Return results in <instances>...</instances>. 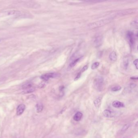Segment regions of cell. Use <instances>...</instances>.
Wrapping results in <instances>:
<instances>
[{"mask_svg":"<svg viewBox=\"0 0 138 138\" xmlns=\"http://www.w3.org/2000/svg\"><path fill=\"white\" fill-rule=\"evenodd\" d=\"M130 126V125L129 124H126L124 125V126H123L122 128L121 129V133H125L128 129Z\"/></svg>","mask_w":138,"mask_h":138,"instance_id":"16","label":"cell"},{"mask_svg":"<svg viewBox=\"0 0 138 138\" xmlns=\"http://www.w3.org/2000/svg\"><path fill=\"white\" fill-rule=\"evenodd\" d=\"M134 64L136 67V69H138V60L137 59H136L134 61Z\"/></svg>","mask_w":138,"mask_h":138,"instance_id":"23","label":"cell"},{"mask_svg":"<svg viewBox=\"0 0 138 138\" xmlns=\"http://www.w3.org/2000/svg\"><path fill=\"white\" fill-rule=\"evenodd\" d=\"M43 105L41 103H39L37 104L36 105V109H37V112L38 113L41 112L43 110Z\"/></svg>","mask_w":138,"mask_h":138,"instance_id":"13","label":"cell"},{"mask_svg":"<svg viewBox=\"0 0 138 138\" xmlns=\"http://www.w3.org/2000/svg\"><path fill=\"white\" fill-rule=\"evenodd\" d=\"M81 72H80L77 75V76L75 77V81H77V80H78V79H79V78H80L81 77Z\"/></svg>","mask_w":138,"mask_h":138,"instance_id":"21","label":"cell"},{"mask_svg":"<svg viewBox=\"0 0 138 138\" xmlns=\"http://www.w3.org/2000/svg\"><path fill=\"white\" fill-rule=\"evenodd\" d=\"M100 63L98 62H95L91 66L92 69V70H95L98 67H99Z\"/></svg>","mask_w":138,"mask_h":138,"instance_id":"19","label":"cell"},{"mask_svg":"<svg viewBox=\"0 0 138 138\" xmlns=\"http://www.w3.org/2000/svg\"><path fill=\"white\" fill-rule=\"evenodd\" d=\"M132 24L133 25V26H136L137 27V25H138V22H137V20H135L132 23Z\"/></svg>","mask_w":138,"mask_h":138,"instance_id":"24","label":"cell"},{"mask_svg":"<svg viewBox=\"0 0 138 138\" xmlns=\"http://www.w3.org/2000/svg\"><path fill=\"white\" fill-rule=\"evenodd\" d=\"M88 69V66H87V65L85 66L84 67L82 68V69L81 71V73L83 72H84V71H86V70H87Z\"/></svg>","mask_w":138,"mask_h":138,"instance_id":"22","label":"cell"},{"mask_svg":"<svg viewBox=\"0 0 138 138\" xmlns=\"http://www.w3.org/2000/svg\"><path fill=\"white\" fill-rule=\"evenodd\" d=\"M127 38L128 39L129 43L131 45H133L135 43V38H134V35L132 32L129 31L127 33Z\"/></svg>","mask_w":138,"mask_h":138,"instance_id":"6","label":"cell"},{"mask_svg":"<svg viewBox=\"0 0 138 138\" xmlns=\"http://www.w3.org/2000/svg\"><path fill=\"white\" fill-rule=\"evenodd\" d=\"M26 106L23 104L19 105L17 108V114L18 115H21L24 111Z\"/></svg>","mask_w":138,"mask_h":138,"instance_id":"7","label":"cell"},{"mask_svg":"<svg viewBox=\"0 0 138 138\" xmlns=\"http://www.w3.org/2000/svg\"><path fill=\"white\" fill-rule=\"evenodd\" d=\"M83 114L80 112H77L73 116V119L76 121H79L82 117Z\"/></svg>","mask_w":138,"mask_h":138,"instance_id":"9","label":"cell"},{"mask_svg":"<svg viewBox=\"0 0 138 138\" xmlns=\"http://www.w3.org/2000/svg\"><path fill=\"white\" fill-rule=\"evenodd\" d=\"M103 82V78L101 76H98L93 81L94 86L97 90L100 91L102 90Z\"/></svg>","mask_w":138,"mask_h":138,"instance_id":"2","label":"cell"},{"mask_svg":"<svg viewBox=\"0 0 138 138\" xmlns=\"http://www.w3.org/2000/svg\"><path fill=\"white\" fill-rule=\"evenodd\" d=\"M135 87V84H131L130 85V88H134Z\"/></svg>","mask_w":138,"mask_h":138,"instance_id":"25","label":"cell"},{"mask_svg":"<svg viewBox=\"0 0 138 138\" xmlns=\"http://www.w3.org/2000/svg\"><path fill=\"white\" fill-rule=\"evenodd\" d=\"M129 63L128 59H127V58L125 59L124 60V66L125 69H128V65H129Z\"/></svg>","mask_w":138,"mask_h":138,"instance_id":"18","label":"cell"},{"mask_svg":"<svg viewBox=\"0 0 138 138\" xmlns=\"http://www.w3.org/2000/svg\"><path fill=\"white\" fill-rule=\"evenodd\" d=\"M103 41V37L102 35H98L93 40V46L96 47H98L101 46Z\"/></svg>","mask_w":138,"mask_h":138,"instance_id":"4","label":"cell"},{"mask_svg":"<svg viewBox=\"0 0 138 138\" xmlns=\"http://www.w3.org/2000/svg\"><path fill=\"white\" fill-rule=\"evenodd\" d=\"M109 58L112 61L115 62L117 59V54L115 51H112L109 55Z\"/></svg>","mask_w":138,"mask_h":138,"instance_id":"11","label":"cell"},{"mask_svg":"<svg viewBox=\"0 0 138 138\" xmlns=\"http://www.w3.org/2000/svg\"><path fill=\"white\" fill-rule=\"evenodd\" d=\"M32 87V84L31 83H27L22 86V88L23 90L31 88Z\"/></svg>","mask_w":138,"mask_h":138,"instance_id":"14","label":"cell"},{"mask_svg":"<svg viewBox=\"0 0 138 138\" xmlns=\"http://www.w3.org/2000/svg\"><path fill=\"white\" fill-rule=\"evenodd\" d=\"M101 97H99L95 99L93 101V103H94L95 106L97 109H98L100 107L101 103Z\"/></svg>","mask_w":138,"mask_h":138,"instance_id":"10","label":"cell"},{"mask_svg":"<svg viewBox=\"0 0 138 138\" xmlns=\"http://www.w3.org/2000/svg\"><path fill=\"white\" fill-rule=\"evenodd\" d=\"M80 58H78L75 59V60H74L73 61H72V62H71V63L69 65L70 67H74L75 65L76 64L79 62Z\"/></svg>","mask_w":138,"mask_h":138,"instance_id":"17","label":"cell"},{"mask_svg":"<svg viewBox=\"0 0 138 138\" xmlns=\"http://www.w3.org/2000/svg\"><path fill=\"white\" fill-rule=\"evenodd\" d=\"M112 20V18H108V19L102 20H99L98 21L94 22L93 23H90L88 25V28L90 29H92L95 28H97L99 27L105 25L107 24L110 22Z\"/></svg>","mask_w":138,"mask_h":138,"instance_id":"1","label":"cell"},{"mask_svg":"<svg viewBox=\"0 0 138 138\" xmlns=\"http://www.w3.org/2000/svg\"><path fill=\"white\" fill-rule=\"evenodd\" d=\"M102 114L105 117H113V113L111 111L109 110H105L102 112Z\"/></svg>","mask_w":138,"mask_h":138,"instance_id":"12","label":"cell"},{"mask_svg":"<svg viewBox=\"0 0 138 138\" xmlns=\"http://www.w3.org/2000/svg\"><path fill=\"white\" fill-rule=\"evenodd\" d=\"M0 41H1V40H0Z\"/></svg>","mask_w":138,"mask_h":138,"instance_id":"27","label":"cell"},{"mask_svg":"<svg viewBox=\"0 0 138 138\" xmlns=\"http://www.w3.org/2000/svg\"><path fill=\"white\" fill-rule=\"evenodd\" d=\"M112 106L115 108H120L124 107V104L117 100H115L112 102Z\"/></svg>","mask_w":138,"mask_h":138,"instance_id":"8","label":"cell"},{"mask_svg":"<svg viewBox=\"0 0 138 138\" xmlns=\"http://www.w3.org/2000/svg\"><path fill=\"white\" fill-rule=\"evenodd\" d=\"M35 88L33 87H32L31 88L23 90V93H30L32 92L35 91Z\"/></svg>","mask_w":138,"mask_h":138,"instance_id":"15","label":"cell"},{"mask_svg":"<svg viewBox=\"0 0 138 138\" xmlns=\"http://www.w3.org/2000/svg\"><path fill=\"white\" fill-rule=\"evenodd\" d=\"M121 89V87H120V86H115L112 88L111 90L112 91L116 92L120 90Z\"/></svg>","mask_w":138,"mask_h":138,"instance_id":"20","label":"cell"},{"mask_svg":"<svg viewBox=\"0 0 138 138\" xmlns=\"http://www.w3.org/2000/svg\"><path fill=\"white\" fill-rule=\"evenodd\" d=\"M57 75V74L56 73L50 72V73H48L45 74L44 75H42L41 77V78L44 81H47L51 78H54L55 77H56Z\"/></svg>","mask_w":138,"mask_h":138,"instance_id":"5","label":"cell"},{"mask_svg":"<svg viewBox=\"0 0 138 138\" xmlns=\"http://www.w3.org/2000/svg\"><path fill=\"white\" fill-rule=\"evenodd\" d=\"M131 79H138V77H131Z\"/></svg>","mask_w":138,"mask_h":138,"instance_id":"26","label":"cell"},{"mask_svg":"<svg viewBox=\"0 0 138 138\" xmlns=\"http://www.w3.org/2000/svg\"><path fill=\"white\" fill-rule=\"evenodd\" d=\"M20 14H21L20 11H16V10L2 11L0 12V18L9 16H18Z\"/></svg>","mask_w":138,"mask_h":138,"instance_id":"3","label":"cell"}]
</instances>
